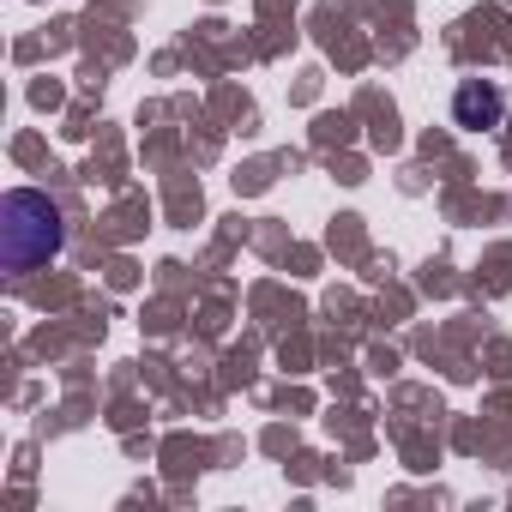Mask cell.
Listing matches in <instances>:
<instances>
[{
	"mask_svg": "<svg viewBox=\"0 0 512 512\" xmlns=\"http://www.w3.org/2000/svg\"><path fill=\"white\" fill-rule=\"evenodd\" d=\"M61 247H67V217L49 193L13 187L0 199V260H7V272H37Z\"/></svg>",
	"mask_w": 512,
	"mask_h": 512,
	"instance_id": "6da1fadb",
	"label": "cell"
},
{
	"mask_svg": "<svg viewBox=\"0 0 512 512\" xmlns=\"http://www.w3.org/2000/svg\"><path fill=\"white\" fill-rule=\"evenodd\" d=\"M500 115H506V97H500L494 79H458V91H452V121L458 127L482 133V127H500Z\"/></svg>",
	"mask_w": 512,
	"mask_h": 512,
	"instance_id": "7a4b0ae2",
	"label": "cell"
}]
</instances>
